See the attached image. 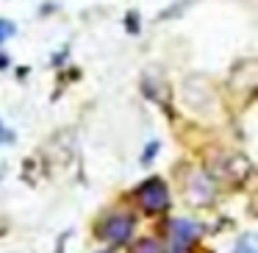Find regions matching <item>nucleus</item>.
I'll use <instances>...</instances> for the list:
<instances>
[{
    "mask_svg": "<svg viewBox=\"0 0 258 253\" xmlns=\"http://www.w3.org/2000/svg\"><path fill=\"white\" fill-rule=\"evenodd\" d=\"M211 178H222L230 186H241L244 181H250L252 175V164L244 153H225L214 162V173H208Z\"/></svg>",
    "mask_w": 258,
    "mask_h": 253,
    "instance_id": "obj_1",
    "label": "nucleus"
},
{
    "mask_svg": "<svg viewBox=\"0 0 258 253\" xmlns=\"http://www.w3.org/2000/svg\"><path fill=\"white\" fill-rule=\"evenodd\" d=\"M136 195H139V203H142V209H145L147 214H158V212H164V209L169 206V189L164 186L161 178L145 181Z\"/></svg>",
    "mask_w": 258,
    "mask_h": 253,
    "instance_id": "obj_2",
    "label": "nucleus"
},
{
    "mask_svg": "<svg viewBox=\"0 0 258 253\" xmlns=\"http://www.w3.org/2000/svg\"><path fill=\"white\" fill-rule=\"evenodd\" d=\"M217 197V186L208 173H191L189 184H186V200L191 206H208Z\"/></svg>",
    "mask_w": 258,
    "mask_h": 253,
    "instance_id": "obj_3",
    "label": "nucleus"
},
{
    "mask_svg": "<svg viewBox=\"0 0 258 253\" xmlns=\"http://www.w3.org/2000/svg\"><path fill=\"white\" fill-rule=\"evenodd\" d=\"M134 234V217L131 214H111V217L103 223V236L114 245H122V242L131 239Z\"/></svg>",
    "mask_w": 258,
    "mask_h": 253,
    "instance_id": "obj_4",
    "label": "nucleus"
},
{
    "mask_svg": "<svg viewBox=\"0 0 258 253\" xmlns=\"http://www.w3.org/2000/svg\"><path fill=\"white\" fill-rule=\"evenodd\" d=\"M131 253H164V250H161V245H158L156 239L145 236V239H136L134 245H131Z\"/></svg>",
    "mask_w": 258,
    "mask_h": 253,
    "instance_id": "obj_5",
    "label": "nucleus"
},
{
    "mask_svg": "<svg viewBox=\"0 0 258 253\" xmlns=\"http://www.w3.org/2000/svg\"><path fill=\"white\" fill-rule=\"evenodd\" d=\"M12 34H14V23H9V20H0V42H6Z\"/></svg>",
    "mask_w": 258,
    "mask_h": 253,
    "instance_id": "obj_6",
    "label": "nucleus"
},
{
    "mask_svg": "<svg viewBox=\"0 0 258 253\" xmlns=\"http://www.w3.org/2000/svg\"><path fill=\"white\" fill-rule=\"evenodd\" d=\"M156 150H158V142H150V147H145V156H142V162H153V156H156Z\"/></svg>",
    "mask_w": 258,
    "mask_h": 253,
    "instance_id": "obj_7",
    "label": "nucleus"
},
{
    "mask_svg": "<svg viewBox=\"0 0 258 253\" xmlns=\"http://www.w3.org/2000/svg\"><path fill=\"white\" fill-rule=\"evenodd\" d=\"M14 139V134L12 131H3V123H0V142H12Z\"/></svg>",
    "mask_w": 258,
    "mask_h": 253,
    "instance_id": "obj_8",
    "label": "nucleus"
},
{
    "mask_svg": "<svg viewBox=\"0 0 258 253\" xmlns=\"http://www.w3.org/2000/svg\"><path fill=\"white\" fill-rule=\"evenodd\" d=\"M236 253H252L250 250V239H241L239 242V250H236Z\"/></svg>",
    "mask_w": 258,
    "mask_h": 253,
    "instance_id": "obj_9",
    "label": "nucleus"
},
{
    "mask_svg": "<svg viewBox=\"0 0 258 253\" xmlns=\"http://www.w3.org/2000/svg\"><path fill=\"white\" fill-rule=\"evenodd\" d=\"M128 17H131V20H128V28L136 34V28H139V25H136V14H128Z\"/></svg>",
    "mask_w": 258,
    "mask_h": 253,
    "instance_id": "obj_10",
    "label": "nucleus"
},
{
    "mask_svg": "<svg viewBox=\"0 0 258 253\" xmlns=\"http://www.w3.org/2000/svg\"><path fill=\"white\" fill-rule=\"evenodd\" d=\"M9 67V56L6 53H0V70H6Z\"/></svg>",
    "mask_w": 258,
    "mask_h": 253,
    "instance_id": "obj_11",
    "label": "nucleus"
}]
</instances>
